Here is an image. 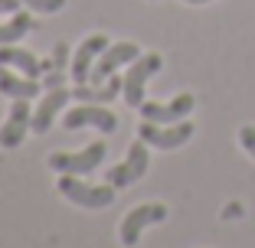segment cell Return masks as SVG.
Wrapping results in <instances>:
<instances>
[{"label":"cell","instance_id":"7","mask_svg":"<svg viewBox=\"0 0 255 248\" xmlns=\"http://www.w3.org/2000/svg\"><path fill=\"white\" fill-rule=\"evenodd\" d=\"M85 124H89V128H98L102 134H115V131H118V118H115L105 105H89V101H82L79 108L66 111V118H62V128L66 131H79V128H85Z\"/></svg>","mask_w":255,"mask_h":248},{"label":"cell","instance_id":"14","mask_svg":"<svg viewBox=\"0 0 255 248\" xmlns=\"http://www.w3.org/2000/svg\"><path fill=\"white\" fill-rule=\"evenodd\" d=\"M0 91L10 95V98H26V101H33V98L39 95V85H36V79L23 76L16 69L0 66Z\"/></svg>","mask_w":255,"mask_h":248},{"label":"cell","instance_id":"11","mask_svg":"<svg viewBox=\"0 0 255 248\" xmlns=\"http://www.w3.org/2000/svg\"><path fill=\"white\" fill-rule=\"evenodd\" d=\"M69 98H72V88H62V85L49 88L43 98H39V105L33 108V121H30V131H33V134H46V131L53 128L56 114L66 108Z\"/></svg>","mask_w":255,"mask_h":248},{"label":"cell","instance_id":"6","mask_svg":"<svg viewBox=\"0 0 255 248\" xmlns=\"http://www.w3.org/2000/svg\"><path fill=\"white\" fill-rule=\"evenodd\" d=\"M167 219V206L164 203H144V206H134V209L128 212L125 219H121V245L134 248L137 242H141V232L147 226H157V222H164Z\"/></svg>","mask_w":255,"mask_h":248},{"label":"cell","instance_id":"10","mask_svg":"<svg viewBox=\"0 0 255 248\" xmlns=\"http://www.w3.org/2000/svg\"><path fill=\"white\" fill-rule=\"evenodd\" d=\"M196 108V98L190 91L177 95L173 101L167 105H157V101H144L141 105V118L144 121H154V124H177V121H187V114Z\"/></svg>","mask_w":255,"mask_h":248},{"label":"cell","instance_id":"3","mask_svg":"<svg viewBox=\"0 0 255 248\" xmlns=\"http://www.w3.org/2000/svg\"><path fill=\"white\" fill-rule=\"evenodd\" d=\"M105 154H108V147L102 141H95V144H89L85 151H75V154H49V170H56V173H72V176H85V173H92V170H98L102 166V160H105Z\"/></svg>","mask_w":255,"mask_h":248},{"label":"cell","instance_id":"18","mask_svg":"<svg viewBox=\"0 0 255 248\" xmlns=\"http://www.w3.org/2000/svg\"><path fill=\"white\" fill-rule=\"evenodd\" d=\"M239 144H242V151H246L249 157H255V128L252 124L239 128Z\"/></svg>","mask_w":255,"mask_h":248},{"label":"cell","instance_id":"8","mask_svg":"<svg viewBox=\"0 0 255 248\" xmlns=\"http://www.w3.org/2000/svg\"><path fill=\"white\" fill-rule=\"evenodd\" d=\"M30 121H33V108L26 98H13L10 105V114H7V124L0 128V147L3 151H16L30 131Z\"/></svg>","mask_w":255,"mask_h":248},{"label":"cell","instance_id":"16","mask_svg":"<svg viewBox=\"0 0 255 248\" xmlns=\"http://www.w3.org/2000/svg\"><path fill=\"white\" fill-rule=\"evenodd\" d=\"M30 30H33V16L26 13V10H16L7 23H0V46L16 43V39H23Z\"/></svg>","mask_w":255,"mask_h":248},{"label":"cell","instance_id":"17","mask_svg":"<svg viewBox=\"0 0 255 248\" xmlns=\"http://www.w3.org/2000/svg\"><path fill=\"white\" fill-rule=\"evenodd\" d=\"M23 7L39 10V13H56V10L66 7V0H23Z\"/></svg>","mask_w":255,"mask_h":248},{"label":"cell","instance_id":"12","mask_svg":"<svg viewBox=\"0 0 255 248\" xmlns=\"http://www.w3.org/2000/svg\"><path fill=\"white\" fill-rule=\"evenodd\" d=\"M108 36H102V33H92V36H85V43L79 46V53L72 56V79H75V85H85L92 79V69H95V62H98V56L108 49Z\"/></svg>","mask_w":255,"mask_h":248},{"label":"cell","instance_id":"2","mask_svg":"<svg viewBox=\"0 0 255 248\" xmlns=\"http://www.w3.org/2000/svg\"><path fill=\"white\" fill-rule=\"evenodd\" d=\"M160 69H164V59L157 53H141L131 69L125 72V101L131 108H141L144 105V91H147V82L150 76H157Z\"/></svg>","mask_w":255,"mask_h":248},{"label":"cell","instance_id":"5","mask_svg":"<svg viewBox=\"0 0 255 248\" xmlns=\"http://www.w3.org/2000/svg\"><path fill=\"white\" fill-rule=\"evenodd\" d=\"M150 166V154H147V144L144 141H134L131 144V151H128V157L121 160L118 166H108L105 170V183H112L115 189H125L131 186V183H137L147 173Z\"/></svg>","mask_w":255,"mask_h":248},{"label":"cell","instance_id":"1","mask_svg":"<svg viewBox=\"0 0 255 248\" xmlns=\"http://www.w3.org/2000/svg\"><path fill=\"white\" fill-rule=\"evenodd\" d=\"M56 193H62L69 203L82 206V209H105V206L115 203V186L112 183H105V186H85V183L79 180V176H72V173H62L59 176Z\"/></svg>","mask_w":255,"mask_h":248},{"label":"cell","instance_id":"19","mask_svg":"<svg viewBox=\"0 0 255 248\" xmlns=\"http://www.w3.org/2000/svg\"><path fill=\"white\" fill-rule=\"evenodd\" d=\"M66 66H72V62H69V46L59 43V46L53 49V69H59V72H62Z\"/></svg>","mask_w":255,"mask_h":248},{"label":"cell","instance_id":"20","mask_svg":"<svg viewBox=\"0 0 255 248\" xmlns=\"http://www.w3.org/2000/svg\"><path fill=\"white\" fill-rule=\"evenodd\" d=\"M23 0H0V13H16Z\"/></svg>","mask_w":255,"mask_h":248},{"label":"cell","instance_id":"4","mask_svg":"<svg viewBox=\"0 0 255 248\" xmlns=\"http://www.w3.org/2000/svg\"><path fill=\"white\" fill-rule=\"evenodd\" d=\"M193 121H177V124H154V121H144L137 137L150 147H157V151H177L183 144L193 137Z\"/></svg>","mask_w":255,"mask_h":248},{"label":"cell","instance_id":"15","mask_svg":"<svg viewBox=\"0 0 255 248\" xmlns=\"http://www.w3.org/2000/svg\"><path fill=\"white\" fill-rule=\"evenodd\" d=\"M118 95H125V79H118V76H112L102 85H79V88H72V98L89 101V105H105V101H115Z\"/></svg>","mask_w":255,"mask_h":248},{"label":"cell","instance_id":"9","mask_svg":"<svg viewBox=\"0 0 255 248\" xmlns=\"http://www.w3.org/2000/svg\"><path fill=\"white\" fill-rule=\"evenodd\" d=\"M137 56H141V49H137L134 43H112L105 53L98 56V62H95V69H92V79H89V82L92 85L108 82V79H112L115 72L125 66V62H134Z\"/></svg>","mask_w":255,"mask_h":248},{"label":"cell","instance_id":"13","mask_svg":"<svg viewBox=\"0 0 255 248\" xmlns=\"http://www.w3.org/2000/svg\"><path fill=\"white\" fill-rule=\"evenodd\" d=\"M0 66H10V69H16V72H23V76L39 79L46 69H53V62H39L33 53H26V49H20V46L7 43V46H0Z\"/></svg>","mask_w":255,"mask_h":248},{"label":"cell","instance_id":"21","mask_svg":"<svg viewBox=\"0 0 255 248\" xmlns=\"http://www.w3.org/2000/svg\"><path fill=\"white\" fill-rule=\"evenodd\" d=\"M183 3H213V0H183Z\"/></svg>","mask_w":255,"mask_h":248}]
</instances>
